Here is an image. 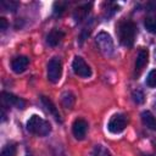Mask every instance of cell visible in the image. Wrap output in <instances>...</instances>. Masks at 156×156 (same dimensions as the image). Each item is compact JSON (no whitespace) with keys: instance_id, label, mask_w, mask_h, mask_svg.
I'll return each mask as SVG.
<instances>
[{"instance_id":"6da1fadb","label":"cell","mask_w":156,"mask_h":156,"mask_svg":"<svg viewBox=\"0 0 156 156\" xmlns=\"http://www.w3.org/2000/svg\"><path fill=\"white\" fill-rule=\"evenodd\" d=\"M117 34H118V39L119 43L126 46V48H130L134 44L135 40V35H136V27L132 21H122L118 23L117 26Z\"/></svg>"},{"instance_id":"7a4b0ae2","label":"cell","mask_w":156,"mask_h":156,"mask_svg":"<svg viewBox=\"0 0 156 156\" xmlns=\"http://www.w3.org/2000/svg\"><path fill=\"white\" fill-rule=\"evenodd\" d=\"M27 129L32 134H35L39 136H45L51 132V126L44 118H41L37 115H33V116H30V118L27 122Z\"/></svg>"},{"instance_id":"3957f363","label":"cell","mask_w":156,"mask_h":156,"mask_svg":"<svg viewBox=\"0 0 156 156\" xmlns=\"http://www.w3.org/2000/svg\"><path fill=\"white\" fill-rule=\"evenodd\" d=\"M95 41H96V45H98V49L99 51L106 56V57H111L115 52V45H113V40L111 38V35L106 32H100L96 38H95Z\"/></svg>"},{"instance_id":"277c9868","label":"cell","mask_w":156,"mask_h":156,"mask_svg":"<svg viewBox=\"0 0 156 156\" xmlns=\"http://www.w3.org/2000/svg\"><path fill=\"white\" fill-rule=\"evenodd\" d=\"M127 124H128L127 117L122 113H116L110 118L108 124H107V129L113 134H118L126 129Z\"/></svg>"},{"instance_id":"5b68a950","label":"cell","mask_w":156,"mask_h":156,"mask_svg":"<svg viewBox=\"0 0 156 156\" xmlns=\"http://www.w3.org/2000/svg\"><path fill=\"white\" fill-rule=\"evenodd\" d=\"M62 76V63L58 58L54 57L48 63V79L51 83H57Z\"/></svg>"},{"instance_id":"8992f818","label":"cell","mask_w":156,"mask_h":156,"mask_svg":"<svg viewBox=\"0 0 156 156\" xmlns=\"http://www.w3.org/2000/svg\"><path fill=\"white\" fill-rule=\"evenodd\" d=\"M72 68H73V72L82 78H89L91 76V68L80 56L74 57L72 62Z\"/></svg>"},{"instance_id":"52a82bcc","label":"cell","mask_w":156,"mask_h":156,"mask_svg":"<svg viewBox=\"0 0 156 156\" xmlns=\"http://www.w3.org/2000/svg\"><path fill=\"white\" fill-rule=\"evenodd\" d=\"M2 101H4L5 105H7V106H13V107H16V108L23 110V108L26 107V101H24L23 99L18 98V96L11 94V93L4 91V93H2Z\"/></svg>"},{"instance_id":"ba28073f","label":"cell","mask_w":156,"mask_h":156,"mask_svg":"<svg viewBox=\"0 0 156 156\" xmlns=\"http://www.w3.org/2000/svg\"><path fill=\"white\" fill-rule=\"evenodd\" d=\"M87 130H88V123L84 119L78 118V119H76L73 122V124H72V133H73L76 139H78V140L84 139V136L87 134Z\"/></svg>"},{"instance_id":"9c48e42d","label":"cell","mask_w":156,"mask_h":156,"mask_svg":"<svg viewBox=\"0 0 156 156\" xmlns=\"http://www.w3.org/2000/svg\"><path fill=\"white\" fill-rule=\"evenodd\" d=\"M29 65V58L27 56H17L11 62V68L15 73H22L27 69Z\"/></svg>"},{"instance_id":"30bf717a","label":"cell","mask_w":156,"mask_h":156,"mask_svg":"<svg viewBox=\"0 0 156 156\" xmlns=\"http://www.w3.org/2000/svg\"><path fill=\"white\" fill-rule=\"evenodd\" d=\"M65 38V33L61 30V29H52L49 34H48V37H46V43L50 45V46H56V45H58L61 41H62V39Z\"/></svg>"},{"instance_id":"8fae6325","label":"cell","mask_w":156,"mask_h":156,"mask_svg":"<svg viewBox=\"0 0 156 156\" xmlns=\"http://www.w3.org/2000/svg\"><path fill=\"white\" fill-rule=\"evenodd\" d=\"M40 100H41V102L44 104V106L46 107V110L54 116V118L57 121V122H62V118H61V116H60V112H58V110H57V107L54 105V102L49 99V98H46V96H40Z\"/></svg>"},{"instance_id":"7c38bea8","label":"cell","mask_w":156,"mask_h":156,"mask_svg":"<svg viewBox=\"0 0 156 156\" xmlns=\"http://www.w3.org/2000/svg\"><path fill=\"white\" fill-rule=\"evenodd\" d=\"M147 58H149V52L146 49H141L139 50L138 52V56H136V61H135V72L139 73L144 67L145 65L147 63Z\"/></svg>"},{"instance_id":"4fadbf2b","label":"cell","mask_w":156,"mask_h":156,"mask_svg":"<svg viewBox=\"0 0 156 156\" xmlns=\"http://www.w3.org/2000/svg\"><path fill=\"white\" fill-rule=\"evenodd\" d=\"M141 122L146 128L156 132V118L150 111H144L141 113Z\"/></svg>"},{"instance_id":"5bb4252c","label":"cell","mask_w":156,"mask_h":156,"mask_svg":"<svg viewBox=\"0 0 156 156\" xmlns=\"http://www.w3.org/2000/svg\"><path fill=\"white\" fill-rule=\"evenodd\" d=\"M90 7H91V4H84V5L79 6V7H77V9L74 10V12H73V18H74V21H76V22H80V21L85 20V17H87V15H88Z\"/></svg>"},{"instance_id":"9a60e30c","label":"cell","mask_w":156,"mask_h":156,"mask_svg":"<svg viewBox=\"0 0 156 156\" xmlns=\"http://www.w3.org/2000/svg\"><path fill=\"white\" fill-rule=\"evenodd\" d=\"M74 101H76V98L71 91H65L61 96V102L66 108H72L74 105Z\"/></svg>"},{"instance_id":"2e32d148","label":"cell","mask_w":156,"mask_h":156,"mask_svg":"<svg viewBox=\"0 0 156 156\" xmlns=\"http://www.w3.org/2000/svg\"><path fill=\"white\" fill-rule=\"evenodd\" d=\"M144 26L147 29V32H150L152 34H156V16L155 15L147 16L144 21Z\"/></svg>"},{"instance_id":"e0dca14e","label":"cell","mask_w":156,"mask_h":156,"mask_svg":"<svg viewBox=\"0 0 156 156\" xmlns=\"http://www.w3.org/2000/svg\"><path fill=\"white\" fill-rule=\"evenodd\" d=\"M67 6H68L67 1H56L54 4V15L55 16H61L65 12Z\"/></svg>"},{"instance_id":"ac0fdd59","label":"cell","mask_w":156,"mask_h":156,"mask_svg":"<svg viewBox=\"0 0 156 156\" xmlns=\"http://www.w3.org/2000/svg\"><path fill=\"white\" fill-rule=\"evenodd\" d=\"M0 6H1V7H2L5 11H11V12H15V11L17 10V7H18V2H16V1H9V0H4V1H1Z\"/></svg>"},{"instance_id":"d6986e66","label":"cell","mask_w":156,"mask_h":156,"mask_svg":"<svg viewBox=\"0 0 156 156\" xmlns=\"http://www.w3.org/2000/svg\"><path fill=\"white\" fill-rule=\"evenodd\" d=\"M91 156H111V154H110V151H108L105 146H102V145H96V146L94 147V150H93Z\"/></svg>"},{"instance_id":"ffe728a7","label":"cell","mask_w":156,"mask_h":156,"mask_svg":"<svg viewBox=\"0 0 156 156\" xmlns=\"http://www.w3.org/2000/svg\"><path fill=\"white\" fill-rule=\"evenodd\" d=\"M15 154H16V145L15 144H7L2 149L0 156H15Z\"/></svg>"},{"instance_id":"44dd1931","label":"cell","mask_w":156,"mask_h":156,"mask_svg":"<svg viewBox=\"0 0 156 156\" xmlns=\"http://www.w3.org/2000/svg\"><path fill=\"white\" fill-rule=\"evenodd\" d=\"M146 85L150 88H155L156 87V69L150 71V73L146 77Z\"/></svg>"},{"instance_id":"7402d4cb","label":"cell","mask_w":156,"mask_h":156,"mask_svg":"<svg viewBox=\"0 0 156 156\" xmlns=\"http://www.w3.org/2000/svg\"><path fill=\"white\" fill-rule=\"evenodd\" d=\"M133 100L136 102V104H141L144 101V95L140 90H136V91H133Z\"/></svg>"},{"instance_id":"603a6c76","label":"cell","mask_w":156,"mask_h":156,"mask_svg":"<svg viewBox=\"0 0 156 156\" xmlns=\"http://www.w3.org/2000/svg\"><path fill=\"white\" fill-rule=\"evenodd\" d=\"M54 156H66V154L61 146H56L54 150Z\"/></svg>"},{"instance_id":"cb8c5ba5","label":"cell","mask_w":156,"mask_h":156,"mask_svg":"<svg viewBox=\"0 0 156 156\" xmlns=\"http://www.w3.org/2000/svg\"><path fill=\"white\" fill-rule=\"evenodd\" d=\"M6 28H7V21H6V18L1 17L0 18V29H1V32H4Z\"/></svg>"},{"instance_id":"d4e9b609","label":"cell","mask_w":156,"mask_h":156,"mask_svg":"<svg viewBox=\"0 0 156 156\" xmlns=\"http://www.w3.org/2000/svg\"><path fill=\"white\" fill-rule=\"evenodd\" d=\"M28 156H29V155H28Z\"/></svg>"}]
</instances>
